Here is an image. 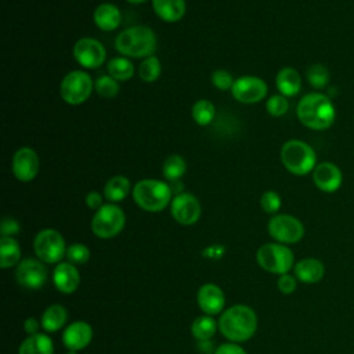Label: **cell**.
<instances>
[{
  "label": "cell",
  "mask_w": 354,
  "mask_h": 354,
  "mask_svg": "<svg viewBox=\"0 0 354 354\" xmlns=\"http://www.w3.org/2000/svg\"><path fill=\"white\" fill-rule=\"evenodd\" d=\"M296 113L301 124L311 130H325L333 124L336 118L330 98L321 93H308L301 97Z\"/></svg>",
  "instance_id": "cell-1"
},
{
  "label": "cell",
  "mask_w": 354,
  "mask_h": 354,
  "mask_svg": "<svg viewBox=\"0 0 354 354\" xmlns=\"http://www.w3.org/2000/svg\"><path fill=\"white\" fill-rule=\"evenodd\" d=\"M218 329L230 342H246L257 329V315L249 306L235 304L223 311L218 319Z\"/></svg>",
  "instance_id": "cell-2"
},
{
  "label": "cell",
  "mask_w": 354,
  "mask_h": 354,
  "mask_svg": "<svg viewBox=\"0 0 354 354\" xmlns=\"http://www.w3.org/2000/svg\"><path fill=\"white\" fill-rule=\"evenodd\" d=\"M115 48L124 57L147 58L156 48V36L151 28L136 25L122 30L116 36Z\"/></svg>",
  "instance_id": "cell-3"
},
{
  "label": "cell",
  "mask_w": 354,
  "mask_h": 354,
  "mask_svg": "<svg viewBox=\"0 0 354 354\" xmlns=\"http://www.w3.org/2000/svg\"><path fill=\"white\" fill-rule=\"evenodd\" d=\"M171 188L167 183L155 178H144L134 184L133 199L145 212H162L171 203Z\"/></svg>",
  "instance_id": "cell-4"
},
{
  "label": "cell",
  "mask_w": 354,
  "mask_h": 354,
  "mask_svg": "<svg viewBox=\"0 0 354 354\" xmlns=\"http://www.w3.org/2000/svg\"><path fill=\"white\" fill-rule=\"evenodd\" d=\"M285 169L295 176H306L317 166V155L311 145L300 140H289L281 148Z\"/></svg>",
  "instance_id": "cell-5"
},
{
  "label": "cell",
  "mask_w": 354,
  "mask_h": 354,
  "mask_svg": "<svg viewBox=\"0 0 354 354\" xmlns=\"http://www.w3.org/2000/svg\"><path fill=\"white\" fill-rule=\"evenodd\" d=\"M259 266L271 274H286L295 267L293 252L283 243H264L256 253Z\"/></svg>",
  "instance_id": "cell-6"
},
{
  "label": "cell",
  "mask_w": 354,
  "mask_h": 354,
  "mask_svg": "<svg viewBox=\"0 0 354 354\" xmlns=\"http://www.w3.org/2000/svg\"><path fill=\"white\" fill-rule=\"evenodd\" d=\"M126 224V216L122 207L115 203L102 205L91 220V230L95 236L109 239L116 236Z\"/></svg>",
  "instance_id": "cell-7"
},
{
  "label": "cell",
  "mask_w": 354,
  "mask_h": 354,
  "mask_svg": "<svg viewBox=\"0 0 354 354\" xmlns=\"http://www.w3.org/2000/svg\"><path fill=\"white\" fill-rule=\"evenodd\" d=\"M66 249L64 236L53 228L39 231L33 239V250L43 263H58L66 254Z\"/></svg>",
  "instance_id": "cell-8"
},
{
  "label": "cell",
  "mask_w": 354,
  "mask_h": 354,
  "mask_svg": "<svg viewBox=\"0 0 354 354\" xmlns=\"http://www.w3.org/2000/svg\"><path fill=\"white\" fill-rule=\"evenodd\" d=\"M93 88L94 83L88 73L83 71H72L64 76L59 93L66 104L80 105L88 100Z\"/></svg>",
  "instance_id": "cell-9"
},
{
  "label": "cell",
  "mask_w": 354,
  "mask_h": 354,
  "mask_svg": "<svg viewBox=\"0 0 354 354\" xmlns=\"http://www.w3.org/2000/svg\"><path fill=\"white\" fill-rule=\"evenodd\" d=\"M268 234L278 243H296L304 236L303 223L292 214H275L268 221Z\"/></svg>",
  "instance_id": "cell-10"
},
{
  "label": "cell",
  "mask_w": 354,
  "mask_h": 354,
  "mask_svg": "<svg viewBox=\"0 0 354 354\" xmlns=\"http://www.w3.org/2000/svg\"><path fill=\"white\" fill-rule=\"evenodd\" d=\"M267 84L261 77L257 76H241L235 79L231 94L242 104H254L261 101L267 95Z\"/></svg>",
  "instance_id": "cell-11"
},
{
  "label": "cell",
  "mask_w": 354,
  "mask_h": 354,
  "mask_svg": "<svg viewBox=\"0 0 354 354\" xmlns=\"http://www.w3.org/2000/svg\"><path fill=\"white\" fill-rule=\"evenodd\" d=\"M170 212L173 218L181 225L195 224L202 213L199 199L188 192L176 195L170 203Z\"/></svg>",
  "instance_id": "cell-12"
},
{
  "label": "cell",
  "mask_w": 354,
  "mask_h": 354,
  "mask_svg": "<svg viewBox=\"0 0 354 354\" xmlns=\"http://www.w3.org/2000/svg\"><path fill=\"white\" fill-rule=\"evenodd\" d=\"M75 59L84 68L95 69L105 61L106 51L102 43L93 37H82L73 46Z\"/></svg>",
  "instance_id": "cell-13"
},
{
  "label": "cell",
  "mask_w": 354,
  "mask_h": 354,
  "mask_svg": "<svg viewBox=\"0 0 354 354\" xmlns=\"http://www.w3.org/2000/svg\"><path fill=\"white\" fill-rule=\"evenodd\" d=\"M15 278L26 289H40L47 281V270L41 260L24 259L17 266Z\"/></svg>",
  "instance_id": "cell-14"
},
{
  "label": "cell",
  "mask_w": 354,
  "mask_h": 354,
  "mask_svg": "<svg viewBox=\"0 0 354 354\" xmlns=\"http://www.w3.org/2000/svg\"><path fill=\"white\" fill-rule=\"evenodd\" d=\"M39 156L30 147H21L15 151L11 162L12 173L17 180L22 183L32 181L39 173Z\"/></svg>",
  "instance_id": "cell-15"
},
{
  "label": "cell",
  "mask_w": 354,
  "mask_h": 354,
  "mask_svg": "<svg viewBox=\"0 0 354 354\" xmlns=\"http://www.w3.org/2000/svg\"><path fill=\"white\" fill-rule=\"evenodd\" d=\"M313 180L318 189L324 192H335L340 188L343 176L335 163L321 162L313 170Z\"/></svg>",
  "instance_id": "cell-16"
},
{
  "label": "cell",
  "mask_w": 354,
  "mask_h": 354,
  "mask_svg": "<svg viewBox=\"0 0 354 354\" xmlns=\"http://www.w3.org/2000/svg\"><path fill=\"white\" fill-rule=\"evenodd\" d=\"M93 339V328L84 321L69 324L62 333V343L68 350L79 351L90 344Z\"/></svg>",
  "instance_id": "cell-17"
},
{
  "label": "cell",
  "mask_w": 354,
  "mask_h": 354,
  "mask_svg": "<svg viewBox=\"0 0 354 354\" xmlns=\"http://www.w3.org/2000/svg\"><path fill=\"white\" fill-rule=\"evenodd\" d=\"M225 304L224 292L216 283H205L198 290V306L206 315L218 314Z\"/></svg>",
  "instance_id": "cell-18"
},
{
  "label": "cell",
  "mask_w": 354,
  "mask_h": 354,
  "mask_svg": "<svg viewBox=\"0 0 354 354\" xmlns=\"http://www.w3.org/2000/svg\"><path fill=\"white\" fill-rule=\"evenodd\" d=\"M53 282L62 293H73L80 283V274L75 264L65 261L55 266L53 271Z\"/></svg>",
  "instance_id": "cell-19"
},
{
  "label": "cell",
  "mask_w": 354,
  "mask_h": 354,
  "mask_svg": "<svg viewBox=\"0 0 354 354\" xmlns=\"http://www.w3.org/2000/svg\"><path fill=\"white\" fill-rule=\"evenodd\" d=\"M295 277L303 283H317L325 275V266L321 260L314 257H307L299 260L295 267Z\"/></svg>",
  "instance_id": "cell-20"
},
{
  "label": "cell",
  "mask_w": 354,
  "mask_h": 354,
  "mask_svg": "<svg viewBox=\"0 0 354 354\" xmlns=\"http://www.w3.org/2000/svg\"><path fill=\"white\" fill-rule=\"evenodd\" d=\"M94 18V24L97 25V28H100L101 30L109 32V30H115L116 28H119L120 22H122V14L120 10L111 3H102L100 4L93 14Z\"/></svg>",
  "instance_id": "cell-21"
},
{
  "label": "cell",
  "mask_w": 354,
  "mask_h": 354,
  "mask_svg": "<svg viewBox=\"0 0 354 354\" xmlns=\"http://www.w3.org/2000/svg\"><path fill=\"white\" fill-rule=\"evenodd\" d=\"M155 14L165 22L180 21L187 11L185 0H152Z\"/></svg>",
  "instance_id": "cell-22"
},
{
  "label": "cell",
  "mask_w": 354,
  "mask_h": 354,
  "mask_svg": "<svg viewBox=\"0 0 354 354\" xmlns=\"http://www.w3.org/2000/svg\"><path fill=\"white\" fill-rule=\"evenodd\" d=\"M275 83H277V88L279 90V93L285 97H293V95L299 94V91L301 88L300 73L295 68H290V66H285L277 73Z\"/></svg>",
  "instance_id": "cell-23"
},
{
  "label": "cell",
  "mask_w": 354,
  "mask_h": 354,
  "mask_svg": "<svg viewBox=\"0 0 354 354\" xmlns=\"http://www.w3.org/2000/svg\"><path fill=\"white\" fill-rule=\"evenodd\" d=\"M18 354H54V344L44 333L30 335L19 344Z\"/></svg>",
  "instance_id": "cell-24"
},
{
  "label": "cell",
  "mask_w": 354,
  "mask_h": 354,
  "mask_svg": "<svg viewBox=\"0 0 354 354\" xmlns=\"http://www.w3.org/2000/svg\"><path fill=\"white\" fill-rule=\"evenodd\" d=\"M68 319V311L62 304H51L47 307L41 315V328L46 332L59 330Z\"/></svg>",
  "instance_id": "cell-25"
},
{
  "label": "cell",
  "mask_w": 354,
  "mask_h": 354,
  "mask_svg": "<svg viewBox=\"0 0 354 354\" xmlns=\"http://www.w3.org/2000/svg\"><path fill=\"white\" fill-rule=\"evenodd\" d=\"M131 191L130 180L124 176H113L109 178L104 187V196L111 202L123 201Z\"/></svg>",
  "instance_id": "cell-26"
},
{
  "label": "cell",
  "mask_w": 354,
  "mask_h": 354,
  "mask_svg": "<svg viewBox=\"0 0 354 354\" xmlns=\"http://www.w3.org/2000/svg\"><path fill=\"white\" fill-rule=\"evenodd\" d=\"M21 261V246L12 236H1L0 239V267L10 268Z\"/></svg>",
  "instance_id": "cell-27"
},
{
  "label": "cell",
  "mask_w": 354,
  "mask_h": 354,
  "mask_svg": "<svg viewBox=\"0 0 354 354\" xmlns=\"http://www.w3.org/2000/svg\"><path fill=\"white\" fill-rule=\"evenodd\" d=\"M109 76L118 82H126L134 75V65L126 57H115L106 65Z\"/></svg>",
  "instance_id": "cell-28"
},
{
  "label": "cell",
  "mask_w": 354,
  "mask_h": 354,
  "mask_svg": "<svg viewBox=\"0 0 354 354\" xmlns=\"http://www.w3.org/2000/svg\"><path fill=\"white\" fill-rule=\"evenodd\" d=\"M218 324L212 318V315H201L194 319L191 325L192 336L199 342H207L216 333Z\"/></svg>",
  "instance_id": "cell-29"
},
{
  "label": "cell",
  "mask_w": 354,
  "mask_h": 354,
  "mask_svg": "<svg viewBox=\"0 0 354 354\" xmlns=\"http://www.w3.org/2000/svg\"><path fill=\"white\" fill-rule=\"evenodd\" d=\"M185 170H187V162L181 155H177V153L167 156L162 166L163 176L169 181H177L184 176Z\"/></svg>",
  "instance_id": "cell-30"
},
{
  "label": "cell",
  "mask_w": 354,
  "mask_h": 354,
  "mask_svg": "<svg viewBox=\"0 0 354 354\" xmlns=\"http://www.w3.org/2000/svg\"><path fill=\"white\" fill-rule=\"evenodd\" d=\"M216 115V109L212 101L209 100H198L192 105V118L196 124L207 126L213 120Z\"/></svg>",
  "instance_id": "cell-31"
},
{
  "label": "cell",
  "mask_w": 354,
  "mask_h": 354,
  "mask_svg": "<svg viewBox=\"0 0 354 354\" xmlns=\"http://www.w3.org/2000/svg\"><path fill=\"white\" fill-rule=\"evenodd\" d=\"M160 72H162V65L159 62V58L155 55L144 58V61L140 64V68H138L140 79L144 80L145 83H152L158 80V77L160 76Z\"/></svg>",
  "instance_id": "cell-32"
},
{
  "label": "cell",
  "mask_w": 354,
  "mask_h": 354,
  "mask_svg": "<svg viewBox=\"0 0 354 354\" xmlns=\"http://www.w3.org/2000/svg\"><path fill=\"white\" fill-rule=\"evenodd\" d=\"M306 77L313 87L322 88L329 82V72L326 66H324L322 64H313L311 66H308L306 72Z\"/></svg>",
  "instance_id": "cell-33"
},
{
  "label": "cell",
  "mask_w": 354,
  "mask_h": 354,
  "mask_svg": "<svg viewBox=\"0 0 354 354\" xmlns=\"http://www.w3.org/2000/svg\"><path fill=\"white\" fill-rule=\"evenodd\" d=\"M94 88L104 98H113L119 94V90H120L118 80H115L109 75L100 76L94 83Z\"/></svg>",
  "instance_id": "cell-34"
},
{
  "label": "cell",
  "mask_w": 354,
  "mask_h": 354,
  "mask_svg": "<svg viewBox=\"0 0 354 354\" xmlns=\"http://www.w3.org/2000/svg\"><path fill=\"white\" fill-rule=\"evenodd\" d=\"M266 108H267V112L271 115V116H275V118H279V116H283L288 109H289V102L286 100L285 95L282 94H275V95H271L267 102H266Z\"/></svg>",
  "instance_id": "cell-35"
},
{
  "label": "cell",
  "mask_w": 354,
  "mask_h": 354,
  "mask_svg": "<svg viewBox=\"0 0 354 354\" xmlns=\"http://www.w3.org/2000/svg\"><path fill=\"white\" fill-rule=\"evenodd\" d=\"M65 256H66L68 261L75 266L84 264L90 259V250L83 243H72L68 246Z\"/></svg>",
  "instance_id": "cell-36"
},
{
  "label": "cell",
  "mask_w": 354,
  "mask_h": 354,
  "mask_svg": "<svg viewBox=\"0 0 354 354\" xmlns=\"http://www.w3.org/2000/svg\"><path fill=\"white\" fill-rule=\"evenodd\" d=\"M260 206L266 213H277L281 207V196L275 191H266L260 198Z\"/></svg>",
  "instance_id": "cell-37"
},
{
  "label": "cell",
  "mask_w": 354,
  "mask_h": 354,
  "mask_svg": "<svg viewBox=\"0 0 354 354\" xmlns=\"http://www.w3.org/2000/svg\"><path fill=\"white\" fill-rule=\"evenodd\" d=\"M235 80H234L232 75L228 71H225V69H217V71H214L212 73V83L218 90H228V88H231Z\"/></svg>",
  "instance_id": "cell-38"
},
{
  "label": "cell",
  "mask_w": 354,
  "mask_h": 354,
  "mask_svg": "<svg viewBox=\"0 0 354 354\" xmlns=\"http://www.w3.org/2000/svg\"><path fill=\"white\" fill-rule=\"evenodd\" d=\"M277 286L278 289L285 293V295H290L296 290V286H297V278L293 277V275H289L288 272L286 274H282L278 277V281H277Z\"/></svg>",
  "instance_id": "cell-39"
},
{
  "label": "cell",
  "mask_w": 354,
  "mask_h": 354,
  "mask_svg": "<svg viewBox=\"0 0 354 354\" xmlns=\"http://www.w3.org/2000/svg\"><path fill=\"white\" fill-rule=\"evenodd\" d=\"M0 231H1V236H12V235L18 234L19 224L12 217H4L3 221H1Z\"/></svg>",
  "instance_id": "cell-40"
},
{
  "label": "cell",
  "mask_w": 354,
  "mask_h": 354,
  "mask_svg": "<svg viewBox=\"0 0 354 354\" xmlns=\"http://www.w3.org/2000/svg\"><path fill=\"white\" fill-rule=\"evenodd\" d=\"M214 354H248V353L243 350V347H241L239 344L231 342V343H223V344H220V346L216 348Z\"/></svg>",
  "instance_id": "cell-41"
},
{
  "label": "cell",
  "mask_w": 354,
  "mask_h": 354,
  "mask_svg": "<svg viewBox=\"0 0 354 354\" xmlns=\"http://www.w3.org/2000/svg\"><path fill=\"white\" fill-rule=\"evenodd\" d=\"M86 201V205L93 209V210H98L101 206H102V196L97 192V191H91L86 195L84 198Z\"/></svg>",
  "instance_id": "cell-42"
},
{
  "label": "cell",
  "mask_w": 354,
  "mask_h": 354,
  "mask_svg": "<svg viewBox=\"0 0 354 354\" xmlns=\"http://www.w3.org/2000/svg\"><path fill=\"white\" fill-rule=\"evenodd\" d=\"M40 326H41V324H39V321H37L35 317H29V318H26L25 322H24V329H25V332H26L29 336L39 333Z\"/></svg>",
  "instance_id": "cell-43"
},
{
  "label": "cell",
  "mask_w": 354,
  "mask_h": 354,
  "mask_svg": "<svg viewBox=\"0 0 354 354\" xmlns=\"http://www.w3.org/2000/svg\"><path fill=\"white\" fill-rule=\"evenodd\" d=\"M126 1H129V3H131V4H141V3H144V1H147V0H126Z\"/></svg>",
  "instance_id": "cell-44"
},
{
  "label": "cell",
  "mask_w": 354,
  "mask_h": 354,
  "mask_svg": "<svg viewBox=\"0 0 354 354\" xmlns=\"http://www.w3.org/2000/svg\"><path fill=\"white\" fill-rule=\"evenodd\" d=\"M66 354H77V351H72V350H68Z\"/></svg>",
  "instance_id": "cell-45"
}]
</instances>
